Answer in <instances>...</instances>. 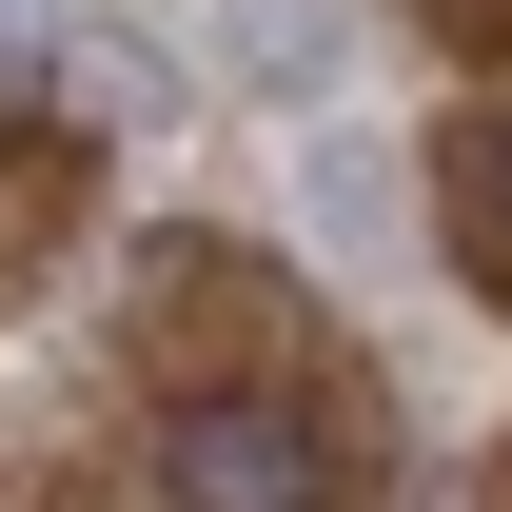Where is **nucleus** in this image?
Returning <instances> with one entry per match:
<instances>
[{"label": "nucleus", "instance_id": "39448f33", "mask_svg": "<svg viewBox=\"0 0 512 512\" xmlns=\"http://www.w3.org/2000/svg\"><path fill=\"white\" fill-rule=\"evenodd\" d=\"M414 20H434L453 60H512V0H414Z\"/></svg>", "mask_w": 512, "mask_h": 512}, {"label": "nucleus", "instance_id": "20e7f679", "mask_svg": "<svg viewBox=\"0 0 512 512\" xmlns=\"http://www.w3.org/2000/svg\"><path fill=\"white\" fill-rule=\"evenodd\" d=\"M453 197H473V237L512 256V119H473V158H453Z\"/></svg>", "mask_w": 512, "mask_h": 512}, {"label": "nucleus", "instance_id": "423d86ee", "mask_svg": "<svg viewBox=\"0 0 512 512\" xmlns=\"http://www.w3.org/2000/svg\"><path fill=\"white\" fill-rule=\"evenodd\" d=\"M20 60H40V40H20V0H0V119H20Z\"/></svg>", "mask_w": 512, "mask_h": 512}, {"label": "nucleus", "instance_id": "7ed1b4c3", "mask_svg": "<svg viewBox=\"0 0 512 512\" xmlns=\"http://www.w3.org/2000/svg\"><path fill=\"white\" fill-rule=\"evenodd\" d=\"M217 60H237L256 99H316L335 79V0H217Z\"/></svg>", "mask_w": 512, "mask_h": 512}, {"label": "nucleus", "instance_id": "f257e3e1", "mask_svg": "<svg viewBox=\"0 0 512 512\" xmlns=\"http://www.w3.org/2000/svg\"><path fill=\"white\" fill-rule=\"evenodd\" d=\"M158 512H335V434L296 394H178L158 414Z\"/></svg>", "mask_w": 512, "mask_h": 512}, {"label": "nucleus", "instance_id": "f03ea898", "mask_svg": "<svg viewBox=\"0 0 512 512\" xmlns=\"http://www.w3.org/2000/svg\"><path fill=\"white\" fill-rule=\"evenodd\" d=\"M60 119L79 138H158V119H178V60L119 40V20H79V40H60Z\"/></svg>", "mask_w": 512, "mask_h": 512}]
</instances>
